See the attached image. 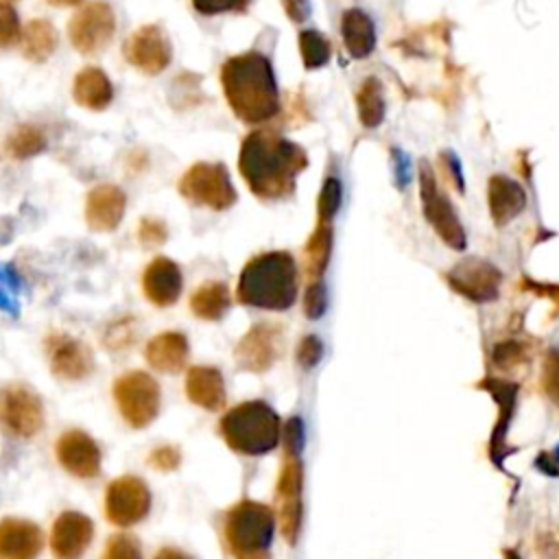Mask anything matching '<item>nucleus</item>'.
I'll return each mask as SVG.
<instances>
[{"label":"nucleus","mask_w":559,"mask_h":559,"mask_svg":"<svg viewBox=\"0 0 559 559\" xmlns=\"http://www.w3.org/2000/svg\"><path fill=\"white\" fill-rule=\"evenodd\" d=\"M20 33H22V26H20L17 11L13 9L11 2L0 0V48L7 50L15 46L20 41Z\"/></svg>","instance_id":"obj_36"},{"label":"nucleus","mask_w":559,"mask_h":559,"mask_svg":"<svg viewBox=\"0 0 559 559\" xmlns=\"http://www.w3.org/2000/svg\"><path fill=\"white\" fill-rule=\"evenodd\" d=\"M7 2H11V0H7Z\"/></svg>","instance_id":"obj_50"},{"label":"nucleus","mask_w":559,"mask_h":559,"mask_svg":"<svg viewBox=\"0 0 559 559\" xmlns=\"http://www.w3.org/2000/svg\"><path fill=\"white\" fill-rule=\"evenodd\" d=\"M100 559H144L142 542L133 533H127L122 528L120 533L107 537Z\"/></svg>","instance_id":"obj_33"},{"label":"nucleus","mask_w":559,"mask_h":559,"mask_svg":"<svg viewBox=\"0 0 559 559\" xmlns=\"http://www.w3.org/2000/svg\"><path fill=\"white\" fill-rule=\"evenodd\" d=\"M114 33H116V15H114V9L103 0L83 4L68 22V37L72 48L90 57L105 50L111 44Z\"/></svg>","instance_id":"obj_10"},{"label":"nucleus","mask_w":559,"mask_h":559,"mask_svg":"<svg viewBox=\"0 0 559 559\" xmlns=\"http://www.w3.org/2000/svg\"><path fill=\"white\" fill-rule=\"evenodd\" d=\"M286 9L293 15V20H304L308 13V2L306 0H286Z\"/></svg>","instance_id":"obj_47"},{"label":"nucleus","mask_w":559,"mask_h":559,"mask_svg":"<svg viewBox=\"0 0 559 559\" xmlns=\"http://www.w3.org/2000/svg\"><path fill=\"white\" fill-rule=\"evenodd\" d=\"M179 192L192 205L210 207L216 212H223L236 203V190L223 164L199 162L190 166L179 181Z\"/></svg>","instance_id":"obj_9"},{"label":"nucleus","mask_w":559,"mask_h":559,"mask_svg":"<svg viewBox=\"0 0 559 559\" xmlns=\"http://www.w3.org/2000/svg\"><path fill=\"white\" fill-rule=\"evenodd\" d=\"M190 358L188 336L179 330H166L151 336L144 345V360L157 373H179Z\"/></svg>","instance_id":"obj_22"},{"label":"nucleus","mask_w":559,"mask_h":559,"mask_svg":"<svg viewBox=\"0 0 559 559\" xmlns=\"http://www.w3.org/2000/svg\"><path fill=\"white\" fill-rule=\"evenodd\" d=\"M153 559H192L186 550H181V548H177V546H162L155 555H153Z\"/></svg>","instance_id":"obj_46"},{"label":"nucleus","mask_w":559,"mask_h":559,"mask_svg":"<svg viewBox=\"0 0 559 559\" xmlns=\"http://www.w3.org/2000/svg\"><path fill=\"white\" fill-rule=\"evenodd\" d=\"M124 59L142 74H159L173 59L168 35L157 24H144L135 28L124 41Z\"/></svg>","instance_id":"obj_17"},{"label":"nucleus","mask_w":559,"mask_h":559,"mask_svg":"<svg viewBox=\"0 0 559 559\" xmlns=\"http://www.w3.org/2000/svg\"><path fill=\"white\" fill-rule=\"evenodd\" d=\"M183 275L175 260L155 255L142 271V293L155 308H170L181 297Z\"/></svg>","instance_id":"obj_19"},{"label":"nucleus","mask_w":559,"mask_h":559,"mask_svg":"<svg viewBox=\"0 0 559 559\" xmlns=\"http://www.w3.org/2000/svg\"><path fill=\"white\" fill-rule=\"evenodd\" d=\"M111 400L129 428L144 430L159 415L162 389L148 371L129 369L111 382Z\"/></svg>","instance_id":"obj_6"},{"label":"nucleus","mask_w":559,"mask_h":559,"mask_svg":"<svg viewBox=\"0 0 559 559\" xmlns=\"http://www.w3.org/2000/svg\"><path fill=\"white\" fill-rule=\"evenodd\" d=\"M445 282L454 293L463 295L465 299L474 304H487L498 297L502 273L487 260L467 258L450 269Z\"/></svg>","instance_id":"obj_16"},{"label":"nucleus","mask_w":559,"mask_h":559,"mask_svg":"<svg viewBox=\"0 0 559 559\" xmlns=\"http://www.w3.org/2000/svg\"><path fill=\"white\" fill-rule=\"evenodd\" d=\"M44 550V531L26 518L0 520V559H37Z\"/></svg>","instance_id":"obj_21"},{"label":"nucleus","mask_w":559,"mask_h":559,"mask_svg":"<svg viewBox=\"0 0 559 559\" xmlns=\"http://www.w3.org/2000/svg\"><path fill=\"white\" fill-rule=\"evenodd\" d=\"M221 85L234 114L242 122H264L277 111V90L271 63L260 52L227 59L221 68Z\"/></svg>","instance_id":"obj_2"},{"label":"nucleus","mask_w":559,"mask_h":559,"mask_svg":"<svg viewBox=\"0 0 559 559\" xmlns=\"http://www.w3.org/2000/svg\"><path fill=\"white\" fill-rule=\"evenodd\" d=\"M46 411L39 393L24 382L0 386V432L15 441H28L44 430Z\"/></svg>","instance_id":"obj_7"},{"label":"nucleus","mask_w":559,"mask_h":559,"mask_svg":"<svg viewBox=\"0 0 559 559\" xmlns=\"http://www.w3.org/2000/svg\"><path fill=\"white\" fill-rule=\"evenodd\" d=\"M55 459L66 474L79 480L96 478L103 465L100 445L81 428H68L57 437Z\"/></svg>","instance_id":"obj_14"},{"label":"nucleus","mask_w":559,"mask_h":559,"mask_svg":"<svg viewBox=\"0 0 559 559\" xmlns=\"http://www.w3.org/2000/svg\"><path fill=\"white\" fill-rule=\"evenodd\" d=\"M358 114L365 127H376L380 124L382 116H384V100H382V92H380V83L376 79H369L360 94H358Z\"/></svg>","instance_id":"obj_32"},{"label":"nucleus","mask_w":559,"mask_h":559,"mask_svg":"<svg viewBox=\"0 0 559 559\" xmlns=\"http://www.w3.org/2000/svg\"><path fill=\"white\" fill-rule=\"evenodd\" d=\"M544 389L546 395L559 406V349L552 347L544 360Z\"/></svg>","instance_id":"obj_42"},{"label":"nucleus","mask_w":559,"mask_h":559,"mask_svg":"<svg viewBox=\"0 0 559 559\" xmlns=\"http://www.w3.org/2000/svg\"><path fill=\"white\" fill-rule=\"evenodd\" d=\"M153 496L144 478L135 474H122L109 480L103 496V513L116 528H131L146 520L151 513Z\"/></svg>","instance_id":"obj_8"},{"label":"nucleus","mask_w":559,"mask_h":559,"mask_svg":"<svg viewBox=\"0 0 559 559\" xmlns=\"http://www.w3.org/2000/svg\"><path fill=\"white\" fill-rule=\"evenodd\" d=\"M94 542V522L90 515L76 509L61 511L48 535L52 559H83Z\"/></svg>","instance_id":"obj_18"},{"label":"nucleus","mask_w":559,"mask_h":559,"mask_svg":"<svg viewBox=\"0 0 559 559\" xmlns=\"http://www.w3.org/2000/svg\"><path fill=\"white\" fill-rule=\"evenodd\" d=\"M526 205V194L509 177H493L489 181V207L496 225H507L511 218H515Z\"/></svg>","instance_id":"obj_28"},{"label":"nucleus","mask_w":559,"mask_h":559,"mask_svg":"<svg viewBox=\"0 0 559 559\" xmlns=\"http://www.w3.org/2000/svg\"><path fill=\"white\" fill-rule=\"evenodd\" d=\"M59 44L57 28L52 26L50 20L46 17H35L31 20L22 33H20V50L22 55L33 61V63H44L48 61Z\"/></svg>","instance_id":"obj_27"},{"label":"nucleus","mask_w":559,"mask_h":559,"mask_svg":"<svg viewBox=\"0 0 559 559\" xmlns=\"http://www.w3.org/2000/svg\"><path fill=\"white\" fill-rule=\"evenodd\" d=\"M526 360H528V345L522 341H515V338L500 341L491 349V362L504 371L513 369Z\"/></svg>","instance_id":"obj_34"},{"label":"nucleus","mask_w":559,"mask_h":559,"mask_svg":"<svg viewBox=\"0 0 559 559\" xmlns=\"http://www.w3.org/2000/svg\"><path fill=\"white\" fill-rule=\"evenodd\" d=\"M238 166L251 192L280 199L290 194L297 173L306 166V153L271 131H253L240 146Z\"/></svg>","instance_id":"obj_1"},{"label":"nucleus","mask_w":559,"mask_h":559,"mask_svg":"<svg viewBox=\"0 0 559 559\" xmlns=\"http://www.w3.org/2000/svg\"><path fill=\"white\" fill-rule=\"evenodd\" d=\"M480 389H485L500 406V419L496 421L493 435H491V459L496 461V465L502 463V448H504V435H507V426L511 421L513 408H515V397H518V384L504 380V378H496L489 376L483 382H478Z\"/></svg>","instance_id":"obj_24"},{"label":"nucleus","mask_w":559,"mask_h":559,"mask_svg":"<svg viewBox=\"0 0 559 559\" xmlns=\"http://www.w3.org/2000/svg\"><path fill=\"white\" fill-rule=\"evenodd\" d=\"M183 391L188 402H192L194 406L216 413L225 408V400H227V391H225V380L221 369L212 367V365H194L186 369V378H183Z\"/></svg>","instance_id":"obj_23"},{"label":"nucleus","mask_w":559,"mask_h":559,"mask_svg":"<svg viewBox=\"0 0 559 559\" xmlns=\"http://www.w3.org/2000/svg\"><path fill=\"white\" fill-rule=\"evenodd\" d=\"M251 0H192V7L203 15L245 11Z\"/></svg>","instance_id":"obj_44"},{"label":"nucleus","mask_w":559,"mask_h":559,"mask_svg":"<svg viewBox=\"0 0 559 559\" xmlns=\"http://www.w3.org/2000/svg\"><path fill=\"white\" fill-rule=\"evenodd\" d=\"M341 207V183L338 179L330 177L325 179L323 188H321V197H319V218L330 223L334 218V214Z\"/></svg>","instance_id":"obj_38"},{"label":"nucleus","mask_w":559,"mask_h":559,"mask_svg":"<svg viewBox=\"0 0 559 559\" xmlns=\"http://www.w3.org/2000/svg\"><path fill=\"white\" fill-rule=\"evenodd\" d=\"M146 463L157 472H175L181 465V452L177 445L164 443L146 454Z\"/></svg>","instance_id":"obj_40"},{"label":"nucleus","mask_w":559,"mask_h":559,"mask_svg":"<svg viewBox=\"0 0 559 559\" xmlns=\"http://www.w3.org/2000/svg\"><path fill=\"white\" fill-rule=\"evenodd\" d=\"M504 557H507V559H520L515 552H504Z\"/></svg>","instance_id":"obj_49"},{"label":"nucleus","mask_w":559,"mask_h":559,"mask_svg":"<svg viewBox=\"0 0 559 559\" xmlns=\"http://www.w3.org/2000/svg\"><path fill=\"white\" fill-rule=\"evenodd\" d=\"M341 33H343V41L352 57H367L376 46L373 22L369 20L367 13H362L358 9L345 11L343 22H341Z\"/></svg>","instance_id":"obj_29"},{"label":"nucleus","mask_w":559,"mask_h":559,"mask_svg":"<svg viewBox=\"0 0 559 559\" xmlns=\"http://www.w3.org/2000/svg\"><path fill=\"white\" fill-rule=\"evenodd\" d=\"M168 238V227L162 218L144 216L138 225V240L142 247H159Z\"/></svg>","instance_id":"obj_39"},{"label":"nucleus","mask_w":559,"mask_h":559,"mask_svg":"<svg viewBox=\"0 0 559 559\" xmlns=\"http://www.w3.org/2000/svg\"><path fill=\"white\" fill-rule=\"evenodd\" d=\"M275 513L255 500H240L223 513L221 544L231 559H271Z\"/></svg>","instance_id":"obj_4"},{"label":"nucleus","mask_w":559,"mask_h":559,"mask_svg":"<svg viewBox=\"0 0 559 559\" xmlns=\"http://www.w3.org/2000/svg\"><path fill=\"white\" fill-rule=\"evenodd\" d=\"M301 489H304V465L301 456L286 454V461L282 465L277 489H275V504L280 522V528L288 544H297L301 520H304V502H301Z\"/></svg>","instance_id":"obj_13"},{"label":"nucleus","mask_w":559,"mask_h":559,"mask_svg":"<svg viewBox=\"0 0 559 559\" xmlns=\"http://www.w3.org/2000/svg\"><path fill=\"white\" fill-rule=\"evenodd\" d=\"M48 144V138L46 133L35 127V124H20L15 127L9 135H7V153L13 157V159H28V157H35L39 155Z\"/></svg>","instance_id":"obj_30"},{"label":"nucleus","mask_w":559,"mask_h":559,"mask_svg":"<svg viewBox=\"0 0 559 559\" xmlns=\"http://www.w3.org/2000/svg\"><path fill=\"white\" fill-rule=\"evenodd\" d=\"M72 98L76 105L90 111H103L105 107H109L114 98V87L109 76L96 66H87L79 70L72 81Z\"/></svg>","instance_id":"obj_25"},{"label":"nucleus","mask_w":559,"mask_h":559,"mask_svg":"<svg viewBox=\"0 0 559 559\" xmlns=\"http://www.w3.org/2000/svg\"><path fill=\"white\" fill-rule=\"evenodd\" d=\"M535 467L546 476H559V445L555 450L542 452L535 461Z\"/></svg>","instance_id":"obj_45"},{"label":"nucleus","mask_w":559,"mask_h":559,"mask_svg":"<svg viewBox=\"0 0 559 559\" xmlns=\"http://www.w3.org/2000/svg\"><path fill=\"white\" fill-rule=\"evenodd\" d=\"M282 345V328L271 321H260L238 341V345L234 347V360L245 371L264 373L280 358Z\"/></svg>","instance_id":"obj_15"},{"label":"nucleus","mask_w":559,"mask_h":559,"mask_svg":"<svg viewBox=\"0 0 559 559\" xmlns=\"http://www.w3.org/2000/svg\"><path fill=\"white\" fill-rule=\"evenodd\" d=\"M44 356L50 373L63 382H81L90 378L96 365L92 347L68 332L48 334L44 338Z\"/></svg>","instance_id":"obj_11"},{"label":"nucleus","mask_w":559,"mask_h":559,"mask_svg":"<svg viewBox=\"0 0 559 559\" xmlns=\"http://www.w3.org/2000/svg\"><path fill=\"white\" fill-rule=\"evenodd\" d=\"M218 435L229 450L247 456L271 452L280 441V417L262 400L236 404L218 419Z\"/></svg>","instance_id":"obj_5"},{"label":"nucleus","mask_w":559,"mask_h":559,"mask_svg":"<svg viewBox=\"0 0 559 559\" xmlns=\"http://www.w3.org/2000/svg\"><path fill=\"white\" fill-rule=\"evenodd\" d=\"M301 52H304V63L308 66V68H319V66H323L325 61H328V57H330V46H328V41L319 35V33H314V31H306V33H301Z\"/></svg>","instance_id":"obj_35"},{"label":"nucleus","mask_w":559,"mask_h":559,"mask_svg":"<svg viewBox=\"0 0 559 559\" xmlns=\"http://www.w3.org/2000/svg\"><path fill=\"white\" fill-rule=\"evenodd\" d=\"M419 190H421V205L426 221L435 227L439 238L456 251L465 249V229L450 203V199L437 188L432 170L426 162L419 168Z\"/></svg>","instance_id":"obj_12"},{"label":"nucleus","mask_w":559,"mask_h":559,"mask_svg":"<svg viewBox=\"0 0 559 559\" xmlns=\"http://www.w3.org/2000/svg\"><path fill=\"white\" fill-rule=\"evenodd\" d=\"M328 308V295H325V284L321 280H310L304 293V314L312 321L321 319Z\"/></svg>","instance_id":"obj_37"},{"label":"nucleus","mask_w":559,"mask_h":559,"mask_svg":"<svg viewBox=\"0 0 559 559\" xmlns=\"http://www.w3.org/2000/svg\"><path fill=\"white\" fill-rule=\"evenodd\" d=\"M190 312L201 321H221L231 308L229 286L221 280H210L197 286L190 295Z\"/></svg>","instance_id":"obj_26"},{"label":"nucleus","mask_w":559,"mask_h":559,"mask_svg":"<svg viewBox=\"0 0 559 559\" xmlns=\"http://www.w3.org/2000/svg\"><path fill=\"white\" fill-rule=\"evenodd\" d=\"M297 295L295 260L286 251H269L251 258L238 277L236 299L251 308L284 310Z\"/></svg>","instance_id":"obj_3"},{"label":"nucleus","mask_w":559,"mask_h":559,"mask_svg":"<svg viewBox=\"0 0 559 559\" xmlns=\"http://www.w3.org/2000/svg\"><path fill=\"white\" fill-rule=\"evenodd\" d=\"M127 210V194L114 183H98L85 197V223L96 234L114 231Z\"/></svg>","instance_id":"obj_20"},{"label":"nucleus","mask_w":559,"mask_h":559,"mask_svg":"<svg viewBox=\"0 0 559 559\" xmlns=\"http://www.w3.org/2000/svg\"><path fill=\"white\" fill-rule=\"evenodd\" d=\"M330 251H332V229H330V223L321 221L319 229L308 240V247H306V253H304L306 273H308L310 280H319L321 277V273L328 266Z\"/></svg>","instance_id":"obj_31"},{"label":"nucleus","mask_w":559,"mask_h":559,"mask_svg":"<svg viewBox=\"0 0 559 559\" xmlns=\"http://www.w3.org/2000/svg\"><path fill=\"white\" fill-rule=\"evenodd\" d=\"M323 358V343L317 334H308L301 338L299 347H297V362L304 367V369H312L321 362Z\"/></svg>","instance_id":"obj_41"},{"label":"nucleus","mask_w":559,"mask_h":559,"mask_svg":"<svg viewBox=\"0 0 559 559\" xmlns=\"http://www.w3.org/2000/svg\"><path fill=\"white\" fill-rule=\"evenodd\" d=\"M284 443H286V454L301 456V450L306 445V432H304V421L301 417H290L284 426Z\"/></svg>","instance_id":"obj_43"},{"label":"nucleus","mask_w":559,"mask_h":559,"mask_svg":"<svg viewBox=\"0 0 559 559\" xmlns=\"http://www.w3.org/2000/svg\"><path fill=\"white\" fill-rule=\"evenodd\" d=\"M55 7H79L83 0H48Z\"/></svg>","instance_id":"obj_48"}]
</instances>
